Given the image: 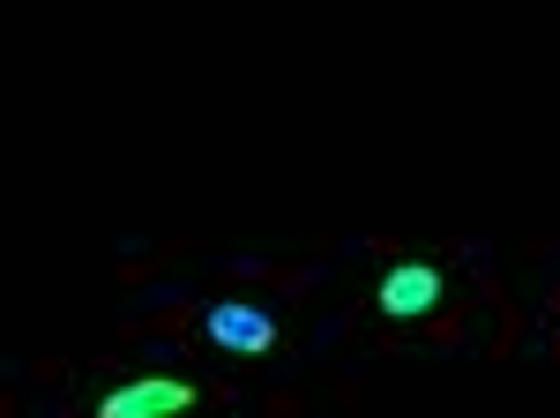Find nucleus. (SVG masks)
I'll list each match as a JSON object with an SVG mask.
<instances>
[{
    "instance_id": "nucleus-1",
    "label": "nucleus",
    "mask_w": 560,
    "mask_h": 418,
    "mask_svg": "<svg viewBox=\"0 0 560 418\" xmlns=\"http://www.w3.org/2000/svg\"><path fill=\"white\" fill-rule=\"evenodd\" d=\"M202 336H210L217 351H269L277 344V314L255 306V299H217L210 314H202Z\"/></svg>"
},
{
    "instance_id": "nucleus-2",
    "label": "nucleus",
    "mask_w": 560,
    "mask_h": 418,
    "mask_svg": "<svg viewBox=\"0 0 560 418\" xmlns=\"http://www.w3.org/2000/svg\"><path fill=\"white\" fill-rule=\"evenodd\" d=\"M195 404V388L179 374H150V381H128V388H113L105 404H97V418H179Z\"/></svg>"
},
{
    "instance_id": "nucleus-3",
    "label": "nucleus",
    "mask_w": 560,
    "mask_h": 418,
    "mask_svg": "<svg viewBox=\"0 0 560 418\" xmlns=\"http://www.w3.org/2000/svg\"><path fill=\"white\" fill-rule=\"evenodd\" d=\"M374 306H382L388 322L433 314V306H441V269H433V262H396V269L382 277V292H374Z\"/></svg>"
}]
</instances>
